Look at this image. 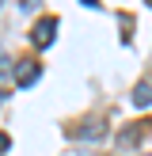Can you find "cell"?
<instances>
[{"instance_id": "6", "label": "cell", "mask_w": 152, "mask_h": 156, "mask_svg": "<svg viewBox=\"0 0 152 156\" xmlns=\"http://www.w3.org/2000/svg\"><path fill=\"white\" fill-rule=\"evenodd\" d=\"M4 99H8V95H4V91H0V103H4Z\"/></svg>"}, {"instance_id": "2", "label": "cell", "mask_w": 152, "mask_h": 156, "mask_svg": "<svg viewBox=\"0 0 152 156\" xmlns=\"http://www.w3.org/2000/svg\"><path fill=\"white\" fill-rule=\"evenodd\" d=\"M53 30H57V19L50 15V19H42V23L34 27V42H38V46H50V42H53Z\"/></svg>"}, {"instance_id": "1", "label": "cell", "mask_w": 152, "mask_h": 156, "mask_svg": "<svg viewBox=\"0 0 152 156\" xmlns=\"http://www.w3.org/2000/svg\"><path fill=\"white\" fill-rule=\"evenodd\" d=\"M38 76H42V65L38 61H19V69H15V84L19 88H30Z\"/></svg>"}, {"instance_id": "5", "label": "cell", "mask_w": 152, "mask_h": 156, "mask_svg": "<svg viewBox=\"0 0 152 156\" xmlns=\"http://www.w3.org/2000/svg\"><path fill=\"white\" fill-rule=\"evenodd\" d=\"M4 149H8V137H4V133H0V152H4Z\"/></svg>"}, {"instance_id": "4", "label": "cell", "mask_w": 152, "mask_h": 156, "mask_svg": "<svg viewBox=\"0 0 152 156\" xmlns=\"http://www.w3.org/2000/svg\"><path fill=\"white\" fill-rule=\"evenodd\" d=\"M4 73H8V61H4V57H0V76H4Z\"/></svg>"}, {"instance_id": "3", "label": "cell", "mask_w": 152, "mask_h": 156, "mask_svg": "<svg viewBox=\"0 0 152 156\" xmlns=\"http://www.w3.org/2000/svg\"><path fill=\"white\" fill-rule=\"evenodd\" d=\"M133 103L137 107H148L152 103V84H137V88H133Z\"/></svg>"}]
</instances>
